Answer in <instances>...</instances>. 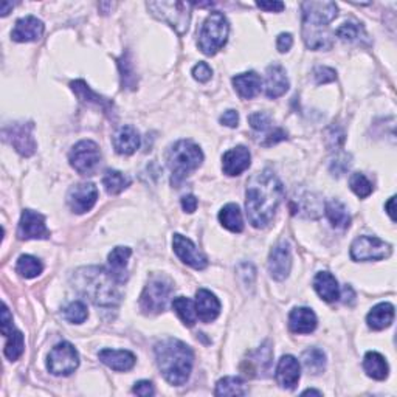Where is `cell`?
I'll list each match as a JSON object with an SVG mask.
<instances>
[{
  "instance_id": "41",
  "label": "cell",
  "mask_w": 397,
  "mask_h": 397,
  "mask_svg": "<svg viewBox=\"0 0 397 397\" xmlns=\"http://www.w3.org/2000/svg\"><path fill=\"white\" fill-rule=\"evenodd\" d=\"M24 348H25L24 334L20 331H13L8 335V341H6L5 345V355L6 358H10L11 362L18 360V358L24 354Z\"/></svg>"
},
{
  "instance_id": "57",
  "label": "cell",
  "mask_w": 397,
  "mask_h": 397,
  "mask_svg": "<svg viewBox=\"0 0 397 397\" xmlns=\"http://www.w3.org/2000/svg\"><path fill=\"white\" fill-rule=\"evenodd\" d=\"M13 6H14V4H11V2H2V5H0V14H2V16H6Z\"/></svg>"
},
{
  "instance_id": "17",
  "label": "cell",
  "mask_w": 397,
  "mask_h": 397,
  "mask_svg": "<svg viewBox=\"0 0 397 397\" xmlns=\"http://www.w3.org/2000/svg\"><path fill=\"white\" fill-rule=\"evenodd\" d=\"M272 358L273 353L270 348V343H265L255 353H251L248 360H244V363H247V368H244V372L248 377H267L272 368Z\"/></svg>"
},
{
  "instance_id": "49",
  "label": "cell",
  "mask_w": 397,
  "mask_h": 397,
  "mask_svg": "<svg viewBox=\"0 0 397 397\" xmlns=\"http://www.w3.org/2000/svg\"><path fill=\"white\" fill-rule=\"evenodd\" d=\"M0 331L5 335V337H8V335L14 331L13 329V315L10 314L8 308H6V304L2 306V323H0Z\"/></svg>"
},
{
  "instance_id": "35",
  "label": "cell",
  "mask_w": 397,
  "mask_h": 397,
  "mask_svg": "<svg viewBox=\"0 0 397 397\" xmlns=\"http://www.w3.org/2000/svg\"><path fill=\"white\" fill-rule=\"evenodd\" d=\"M219 220L227 230L233 233H241L244 230V219L239 207L236 203H228L220 210L219 213Z\"/></svg>"
},
{
  "instance_id": "12",
  "label": "cell",
  "mask_w": 397,
  "mask_h": 397,
  "mask_svg": "<svg viewBox=\"0 0 397 397\" xmlns=\"http://www.w3.org/2000/svg\"><path fill=\"white\" fill-rule=\"evenodd\" d=\"M33 123H14L4 129V137L20 156L30 157L36 152V141L33 137Z\"/></svg>"
},
{
  "instance_id": "9",
  "label": "cell",
  "mask_w": 397,
  "mask_h": 397,
  "mask_svg": "<svg viewBox=\"0 0 397 397\" xmlns=\"http://www.w3.org/2000/svg\"><path fill=\"white\" fill-rule=\"evenodd\" d=\"M391 246L376 236H358L351 246V258L357 263L382 261L391 255Z\"/></svg>"
},
{
  "instance_id": "20",
  "label": "cell",
  "mask_w": 397,
  "mask_h": 397,
  "mask_svg": "<svg viewBox=\"0 0 397 397\" xmlns=\"http://www.w3.org/2000/svg\"><path fill=\"white\" fill-rule=\"evenodd\" d=\"M301 377L300 362L294 355H282L277 366V382L281 388L295 389Z\"/></svg>"
},
{
  "instance_id": "15",
  "label": "cell",
  "mask_w": 397,
  "mask_h": 397,
  "mask_svg": "<svg viewBox=\"0 0 397 397\" xmlns=\"http://www.w3.org/2000/svg\"><path fill=\"white\" fill-rule=\"evenodd\" d=\"M172 247L175 255L180 258V261L185 263L189 267H193V269L203 270L205 267L208 265L207 256L194 246L193 241L185 238V236L175 233L172 238Z\"/></svg>"
},
{
  "instance_id": "25",
  "label": "cell",
  "mask_w": 397,
  "mask_h": 397,
  "mask_svg": "<svg viewBox=\"0 0 397 397\" xmlns=\"http://www.w3.org/2000/svg\"><path fill=\"white\" fill-rule=\"evenodd\" d=\"M70 87L75 92V95L78 96L82 103L94 104L96 106V108L101 109L106 115H111V113L113 115V103L111 101V99L95 94V92L89 87V84L86 81H82V80L72 81Z\"/></svg>"
},
{
  "instance_id": "5",
  "label": "cell",
  "mask_w": 397,
  "mask_h": 397,
  "mask_svg": "<svg viewBox=\"0 0 397 397\" xmlns=\"http://www.w3.org/2000/svg\"><path fill=\"white\" fill-rule=\"evenodd\" d=\"M203 162V152L191 140H180L168 152V166L172 174V185L179 187Z\"/></svg>"
},
{
  "instance_id": "18",
  "label": "cell",
  "mask_w": 397,
  "mask_h": 397,
  "mask_svg": "<svg viewBox=\"0 0 397 397\" xmlns=\"http://www.w3.org/2000/svg\"><path fill=\"white\" fill-rule=\"evenodd\" d=\"M290 211L294 216L317 219L322 216L323 203L320 197L312 193H300L290 201Z\"/></svg>"
},
{
  "instance_id": "26",
  "label": "cell",
  "mask_w": 397,
  "mask_h": 397,
  "mask_svg": "<svg viewBox=\"0 0 397 397\" xmlns=\"http://www.w3.org/2000/svg\"><path fill=\"white\" fill-rule=\"evenodd\" d=\"M99 360L106 366H109L113 371H129L134 368L135 355L129 351H118V349H103L99 351Z\"/></svg>"
},
{
  "instance_id": "37",
  "label": "cell",
  "mask_w": 397,
  "mask_h": 397,
  "mask_svg": "<svg viewBox=\"0 0 397 397\" xmlns=\"http://www.w3.org/2000/svg\"><path fill=\"white\" fill-rule=\"evenodd\" d=\"M301 362L309 374H322L326 370V354L318 348H309L303 353Z\"/></svg>"
},
{
  "instance_id": "4",
  "label": "cell",
  "mask_w": 397,
  "mask_h": 397,
  "mask_svg": "<svg viewBox=\"0 0 397 397\" xmlns=\"http://www.w3.org/2000/svg\"><path fill=\"white\" fill-rule=\"evenodd\" d=\"M156 360L168 384L183 385L193 370L194 354L187 343L177 339H165L156 345Z\"/></svg>"
},
{
  "instance_id": "50",
  "label": "cell",
  "mask_w": 397,
  "mask_h": 397,
  "mask_svg": "<svg viewBox=\"0 0 397 397\" xmlns=\"http://www.w3.org/2000/svg\"><path fill=\"white\" fill-rule=\"evenodd\" d=\"M132 393L137 394V396L148 397V396L154 394L156 389H154V385H152L149 380H140V382H137L135 386L132 388Z\"/></svg>"
},
{
  "instance_id": "29",
  "label": "cell",
  "mask_w": 397,
  "mask_h": 397,
  "mask_svg": "<svg viewBox=\"0 0 397 397\" xmlns=\"http://www.w3.org/2000/svg\"><path fill=\"white\" fill-rule=\"evenodd\" d=\"M314 289L326 303H334L340 298V287L335 277L329 272H320L314 279Z\"/></svg>"
},
{
  "instance_id": "23",
  "label": "cell",
  "mask_w": 397,
  "mask_h": 397,
  "mask_svg": "<svg viewBox=\"0 0 397 397\" xmlns=\"http://www.w3.org/2000/svg\"><path fill=\"white\" fill-rule=\"evenodd\" d=\"M289 90V78L284 67L279 64H272L265 72V95L270 99L282 96Z\"/></svg>"
},
{
  "instance_id": "1",
  "label": "cell",
  "mask_w": 397,
  "mask_h": 397,
  "mask_svg": "<svg viewBox=\"0 0 397 397\" xmlns=\"http://www.w3.org/2000/svg\"><path fill=\"white\" fill-rule=\"evenodd\" d=\"M284 188L273 171L264 170L251 175L246 191V210L250 224L255 228L269 225L277 213Z\"/></svg>"
},
{
  "instance_id": "40",
  "label": "cell",
  "mask_w": 397,
  "mask_h": 397,
  "mask_svg": "<svg viewBox=\"0 0 397 397\" xmlns=\"http://www.w3.org/2000/svg\"><path fill=\"white\" fill-rule=\"evenodd\" d=\"M42 263L39 259L32 256V255H22L18 259V264H16V272L20 275L22 278H27V279H32L39 277L42 273Z\"/></svg>"
},
{
  "instance_id": "51",
  "label": "cell",
  "mask_w": 397,
  "mask_h": 397,
  "mask_svg": "<svg viewBox=\"0 0 397 397\" xmlns=\"http://www.w3.org/2000/svg\"><path fill=\"white\" fill-rule=\"evenodd\" d=\"M292 45H294V37L290 33H281L277 37V49L279 53L289 51L290 49H292Z\"/></svg>"
},
{
  "instance_id": "46",
  "label": "cell",
  "mask_w": 397,
  "mask_h": 397,
  "mask_svg": "<svg viewBox=\"0 0 397 397\" xmlns=\"http://www.w3.org/2000/svg\"><path fill=\"white\" fill-rule=\"evenodd\" d=\"M248 123H250L251 127L255 129V131L261 132V131H265V129L270 127L272 120L265 112H255L248 117Z\"/></svg>"
},
{
  "instance_id": "6",
  "label": "cell",
  "mask_w": 397,
  "mask_h": 397,
  "mask_svg": "<svg viewBox=\"0 0 397 397\" xmlns=\"http://www.w3.org/2000/svg\"><path fill=\"white\" fill-rule=\"evenodd\" d=\"M228 33H230V24H228L224 13H211L210 16L205 19L201 32H198V49L207 56L216 55L227 44Z\"/></svg>"
},
{
  "instance_id": "7",
  "label": "cell",
  "mask_w": 397,
  "mask_h": 397,
  "mask_svg": "<svg viewBox=\"0 0 397 397\" xmlns=\"http://www.w3.org/2000/svg\"><path fill=\"white\" fill-rule=\"evenodd\" d=\"M146 8L156 19L174 28L177 34L182 36L188 32L193 10L191 2H148Z\"/></svg>"
},
{
  "instance_id": "52",
  "label": "cell",
  "mask_w": 397,
  "mask_h": 397,
  "mask_svg": "<svg viewBox=\"0 0 397 397\" xmlns=\"http://www.w3.org/2000/svg\"><path fill=\"white\" fill-rule=\"evenodd\" d=\"M220 123L227 127H236L239 123V113L233 109L224 112V115L220 117Z\"/></svg>"
},
{
  "instance_id": "13",
  "label": "cell",
  "mask_w": 397,
  "mask_h": 397,
  "mask_svg": "<svg viewBox=\"0 0 397 397\" xmlns=\"http://www.w3.org/2000/svg\"><path fill=\"white\" fill-rule=\"evenodd\" d=\"M98 201V188L94 183H80L70 188L67 194L68 207L76 215H84L95 207Z\"/></svg>"
},
{
  "instance_id": "21",
  "label": "cell",
  "mask_w": 397,
  "mask_h": 397,
  "mask_svg": "<svg viewBox=\"0 0 397 397\" xmlns=\"http://www.w3.org/2000/svg\"><path fill=\"white\" fill-rule=\"evenodd\" d=\"M113 141V148L121 156H131L134 152L140 148V134L134 126L129 125H123L120 126L115 134L112 137Z\"/></svg>"
},
{
  "instance_id": "48",
  "label": "cell",
  "mask_w": 397,
  "mask_h": 397,
  "mask_svg": "<svg viewBox=\"0 0 397 397\" xmlns=\"http://www.w3.org/2000/svg\"><path fill=\"white\" fill-rule=\"evenodd\" d=\"M193 76L198 82H208L213 76V70L207 63H198L193 68Z\"/></svg>"
},
{
  "instance_id": "34",
  "label": "cell",
  "mask_w": 397,
  "mask_h": 397,
  "mask_svg": "<svg viewBox=\"0 0 397 397\" xmlns=\"http://www.w3.org/2000/svg\"><path fill=\"white\" fill-rule=\"evenodd\" d=\"M326 216L334 228L345 230V228L351 225V216L348 208L345 207V203H341L337 198H332V201L326 203Z\"/></svg>"
},
{
  "instance_id": "33",
  "label": "cell",
  "mask_w": 397,
  "mask_h": 397,
  "mask_svg": "<svg viewBox=\"0 0 397 397\" xmlns=\"http://www.w3.org/2000/svg\"><path fill=\"white\" fill-rule=\"evenodd\" d=\"M117 63L120 68L121 87H123V90H135L137 86H139V78H137V72L134 68L131 53L125 51L123 55L118 58Z\"/></svg>"
},
{
  "instance_id": "53",
  "label": "cell",
  "mask_w": 397,
  "mask_h": 397,
  "mask_svg": "<svg viewBox=\"0 0 397 397\" xmlns=\"http://www.w3.org/2000/svg\"><path fill=\"white\" fill-rule=\"evenodd\" d=\"M258 8H261L264 11H270V13H279L284 10V4L278 2V0H270V2H256Z\"/></svg>"
},
{
  "instance_id": "55",
  "label": "cell",
  "mask_w": 397,
  "mask_h": 397,
  "mask_svg": "<svg viewBox=\"0 0 397 397\" xmlns=\"http://www.w3.org/2000/svg\"><path fill=\"white\" fill-rule=\"evenodd\" d=\"M286 139H287V134L282 131V129H277V131H275L273 134L267 137V140L263 144H264V146H272V144H277L278 141H282Z\"/></svg>"
},
{
  "instance_id": "42",
  "label": "cell",
  "mask_w": 397,
  "mask_h": 397,
  "mask_svg": "<svg viewBox=\"0 0 397 397\" xmlns=\"http://www.w3.org/2000/svg\"><path fill=\"white\" fill-rule=\"evenodd\" d=\"M349 187L351 189L354 191L357 197L360 198H366L371 193H372V183L366 179V175L362 172H354L349 177Z\"/></svg>"
},
{
  "instance_id": "44",
  "label": "cell",
  "mask_w": 397,
  "mask_h": 397,
  "mask_svg": "<svg viewBox=\"0 0 397 397\" xmlns=\"http://www.w3.org/2000/svg\"><path fill=\"white\" fill-rule=\"evenodd\" d=\"M340 39L343 41H349V42H354L362 39V37H366V33L362 25L354 24V22H348V24H343L340 28H337V32H335Z\"/></svg>"
},
{
  "instance_id": "36",
  "label": "cell",
  "mask_w": 397,
  "mask_h": 397,
  "mask_svg": "<svg viewBox=\"0 0 397 397\" xmlns=\"http://www.w3.org/2000/svg\"><path fill=\"white\" fill-rule=\"evenodd\" d=\"M172 309L179 318L183 322V324L191 327L196 324L197 320V310H196V303L189 300L187 296H177L172 300Z\"/></svg>"
},
{
  "instance_id": "47",
  "label": "cell",
  "mask_w": 397,
  "mask_h": 397,
  "mask_svg": "<svg viewBox=\"0 0 397 397\" xmlns=\"http://www.w3.org/2000/svg\"><path fill=\"white\" fill-rule=\"evenodd\" d=\"M349 160H351V156L340 154L337 158L331 162V172L334 175H337V177H340V175H343L349 170V166H351Z\"/></svg>"
},
{
  "instance_id": "45",
  "label": "cell",
  "mask_w": 397,
  "mask_h": 397,
  "mask_svg": "<svg viewBox=\"0 0 397 397\" xmlns=\"http://www.w3.org/2000/svg\"><path fill=\"white\" fill-rule=\"evenodd\" d=\"M314 78L318 86H322V84H329L337 80V72H335L331 67L320 65L314 70Z\"/></svg>"
},
{
  "instance_id": "8",
  "label": "cell",
  "mask_w": 397,
  "mask_h": 397,
  "mask_svg": "<svg viewBox=\"0 0 397 397\" xmlns=\"http://www.w3.org/2000/svg\"><path fill=\"white\" fill-rule=\"evenodd\" d=\"M172 282L166 277H152L143 289L140 296V308L144 314H162L171 300Z\"/></svg>"
},
{
  "instance_id": "39",
  "label": "cell",
  "mask_w": 397,
  "mask_h": 397,
  "mask_svg": "<svg viewBox=\"0 0 397 397\" xmlns=\"http://www.w3.org/2000/svg\"><path fill=\"white\" fill-rule=\"evenodd\" d=\"M216 396H246L248 388L239 377H224L218 382Z\"/></svg>"
},
{
  "instance_id": "11",
  "label": "cell",
  "mask_w": 397,
  "mask_h": 397,
  "mask_svg": "<svg viewBox=\"0 0 397 397\" xmlns=\"http://www.w3.org/2000/svg\"><path fill=\"white\" fill-rule=\"evenodd\" d=\"M49 371L53 376H70L80 366V354L72 343L63 341L50 351Z\"/></svg>"
},
{
  "instance_id": "14",
  "label": "cell",
  "mask_w": 397,
  "mask_h": 397,
  "mask_svg": "<svg viewBox=\"0 0 397 397\" xmlns=\"http://www.w3.org/2000/svg\"><path fill=\"white\" fill-rule=\"evenodd\" d=\"M19 239H49L50 232L45 225V218L41 213L33 210H24L18 228Z\"/></svg>"
},
{
  "instance_id": "24",
  "label": "cell",
  "mask_w": 397,
  "mask_h": 397,
  "mask_svg": "<svg viewBox=\"0 0 397 397\" xmlns=\"http://www.w3.org/2000/svg\"><path fill=\"white\" fill-rule=\"evenodd\" d=\"M250 151L246 146H236L227 151L222 157V170L227 175H239L250 166Z\"/></svg>"
},
{
  "instance_id": "19",
  "label": "cell",
  "mask_w": 397,
  "mask_h": 397,
  "mask_svg": "<svg viewBox=\"0 0 397 397\" xmlns=\"http://www.w3.org/2000/svg\"><path fill=\"white\" fill-rule=\"evenodd\" d=\"M44 22L34 16L22 18L16 22L11 33L13 41L16 42H36L39 41L44 34Z\"/></svg>"
},
{
  "instance_id": "31",
  "label": "cell",
  "mask_w": 397,
  "mask_h": 397,
  "mask_svg": "<svg viewBox=\"0 0 397 397\" xmlns=\"http://www.w3.org/2000/svg\"><path fill=\"white\" fill-rule=\"evenodd\" d=\"M394 320V306L389 303H380L374 306L366 317V323L372 331H382L391 326Z\"/></svg>"
},
{
  "instance_id": "16",
  "label": "cell",
  "mask_w": 397,
  "mask_h": 397,
  "mask_svg": "<svg viewBox=\"0 0 397 397\" xmlns=\"http://www.w3.org/2000/svg\"><path fill=\"white\" fill-rule=\"evenodd\" d=\"M269 273L273 279L284 281L290 269H292V253H290V247L287 242H279L275 246L269 255Z\"/></svg>"
},
{
  "instance_id": "30",
  "label": "cell",
  "mask_w": 397,
  "mask_h": 397,
  "mask_svg": "<svg viewBox=\"0 0 397 397\" xmlns=\"http://www.w3.org/2000/svg\"><path fill=\"white\" fill-rule=\"evenodd\" d=\"M261 84L263 81L256 72H246L236 75L233 78V86L239 96L244 99L255 98L259 94V90H261Z\"/></svg>"
},
{
  "instance_id": "58",
  "label": "cell",
  "mask_w": 397,
  "mask_h": 397,
  "mask_svg": "<svg viewBox=\"0 0 397 397\" xmlns=\"http://www.w3.org/2000/svg\"><path fill=\"white\" fill-rule=\"evenodd\" d=\"M308 394H315V396H322V391H315V389H306V391H303V396H308Z\"/></svg>"
},
{
  "instance_id": "43",
  "label": "cell",
  "mask_w": 397,
  "mask_h": 397,
  "mask_svg": "<svg viewBox=\"0 0 397 397\" xmlns=\"http://www.w3.org/2000/svg\"><path fill=\"white\" fill-rule=\"evenodd\" d=\"M64 317L67 322H70L73 324H81L87 320L89 312L87 306L82 301H73L68 304L64 312Z\"/></svg>"
},
{
  "instance_id": "54",
  "label": "cell",
  "mask_w": 397,
  "mask_h": 397,
  "mask_svg": "<svg viewBox=\"0 0 397 397\" xmlns=\"http://www.w3.org/2000/svg\"><path fill=\"white\" fill-rule=\"evenodd\" d=\"M197 198L193 194H188V196H183L182 197V208L185 210L187 213H194L197 208Z\"/></svg>"
},
{
  "instance_id": "22",
  "label": "cell",
  "mask_w": 397,
  "mask_h": 397,
  "mask_svg": "<svg viewBox=\"0 0 397 397\" xmlns=\"http://www.w3.org/2000/svg\"><path fill=\"white\" fill-rule=\"evenodd\" d=\"M196 310L197 317L203 323H211L220 314V303L215 294L207 289H198L196 294Z\"/></svg>"
},
{
  "instance_id": "10",
  "label": "cell",
  "mask_w": 397,
  "mask_h": 397,
  "mask_svg": "<svg viewBox=\"0 0 397 397\" xmlns=\"http://www.w3.org/2000/svg\"><path fill=\"white\" fill-rule=\"evenodd\" d=\"M68 160L76 172L82 175H92L101 162V151L98 144L92 140H82L72 148Z\"/></svg>"
},
{
  "instance_id": "27",
  "label": "cell",
  "mask_w": 397,
  "mask_h": 397,
  "mask_svg": "<svg viewBox=\"0 0 397 397\" xmlns=\"http://www.w3.org/2000/svg\"><path fill=\"white\" fill-rule=\"evenodd\" d=\"M289 327L295 334H310L317 327V315L309 308H295L289 315Z\"/></svg>"
},
{
  "instance_id": "38",
  "label": "cell",
  "mask_w": 397,
  "mask_h": 397,
  "mask_svg": "<svg viewBox=\"0 0 397 397\" xmlns=\"http://www.w3.org/2000/svg\"><path fill=\"white\" fill-rule=\"evenodd\" d=\"M103 185L106 191H108V194L117 196L121 193V191H125L129 185H131V179L120 171L108 170L103 175Z\"/></svg>"
},
{
  "instance_id": "32",
  "label": "cell",
  "mask_w": 397,
  "mask_h": 397,
  "mask_svg": "<svg viewBox=\"0 0 397 397\" xmlns=\"http://www.w3.org/2000/svg\"><path fill=\"white\" fill-rule=\"evenodd\" d=\"M363 368L366 374H368V376L374 380H385L389 372L385 357L376 353V351H370V353H366L363 358Z\"/></svg>"
},
{
  "instance_id": "3",
  "label": "cell",
  "mask_w": 397,
  "mask_h": 397,
  "mask_svg": "<svg viewBox=\"0 0 397 397\" xmlns=\"http://www.w3.org/2000/svg\"><path fill=\"white\" fill-rule=\"evenodd\" d=\"M75 289L87 296L96 306L113 308L121 301L120 282L111 277L103 267H84L73 275Z\"/></svg>"
},
{
  "instance_id": "28",
  "label": "cell",
  "mask_w": 397,
  "mask_h": 397,
  "mask_svg": "<svg viewBox=\"0 0 397 397\" xmlns=\"http://www.w3.org/2000/svg\"><path fill=\"white\" fill-rule=\"evenodd\" d=\"M132 255V250L129 247H115L109 253V273L111 277L120 284H125L127 281V261Z\"/></svg>"
},
{
  "instance_id": "56",
  "label": "cell",
  "mask_w": 397,
  "mask_h": 397,
  "mask_svg": "<svg viewBox=\"0 0 397 397\" xmlns=\"http://www.w3.org/2000/svg\"><path fill=\"white\" fill-rule=\"evenodd\" d=\"M394 198L396 197H389V201L386 202V205H385V210H386V213L389 215V218H391V220L394 222L396 220V216H394Z\"/></svg>"
},
{
  "instance_id": "2",
  "label": "cell",
  "mask_w": 397,
  "mask_h": 397,
  "mask_svg": "<svg viewBox=\"0 0 397 397\" xmlns=\"http://www.w3.org/2000/svg\"><path fill=\"white\" fill-rule=\"evenodd\" d=\"M303 39L310 50H329L334 45L329 24L337 18L339 8L334 2H303Z\"/></svg>"
}]
</instances>
